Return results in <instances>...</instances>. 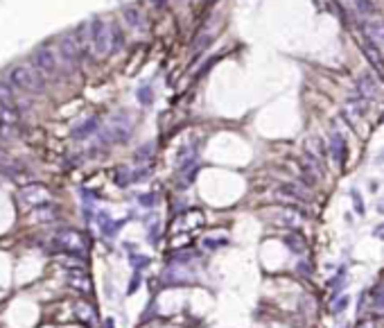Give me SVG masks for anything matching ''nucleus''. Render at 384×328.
<instances>
[{
    "label": "nucleus",
    "mask_w": 384,
    "mask_h": 328,
    "mask_svg": "<svg viewBox=\"0 0 384 328\" xmlns=\"http://www.w3.org/2000/svg\"><path fill=\"white\" fill-rule=\"evenodd\" d=\"M54 244H57V249L66 251V254H84L86 251V240L82 238V233L70 229L54 233Z\"/></svg>",
    "instance_id": "39448f33"
},
{
    "label": "nucleus",
    "mask_w": 384,
    "mask_h": 328,
    "mask_svg": "<svg viewBox=\"0 0 384 328\" xmlns=\"http://www.w3.org/2000/svg\"><path fill=\"white\" fill-rule=\"evenodd\" d=\"M371 315L378 319L384 317V281H380L371 290Z\"/></svg>",
    "instance_id": "dca6fc26"
},
{
    "label": "nucleus",
    "mask_w": 384,
    "mask_h": 328,
    "mask_svg": "<svg viewBox=\"0 0 384 328\" xmlns=\"http://www.w3.org/2000/svg\"><path fill=\"white\" fill-rule=\"evenodd\" d=\"M131 262H134V267H140V265H147V262H150V260H147V258H136V256H131Z\"/></svg>",
    "instance_id": "c756f323"
},
{
    "label": "nucleus",
    "mask_w": 384,
    "mask_h": 328,
    "mask_svg": "<svg viewBox=\"0 0 384 328\" xmlns=\"http://www.w3.org/2000/svg\"><path fill=\"white\" fill-rule=\"evenodd\" d=\"M34 217L39 220V222H52L54 217H57V208H54L52 204H41V206H36V210H34Z\"/></svg>",
    "instance_id": "412c9836"
},
{
    "label": "nucleus",
    "mask_w": 384,
    "mask_h": 328,
    "mask_svg": "<svg viewBox=\"0 0 384 328\" xmlns=\"http://www.w3.org/2000/svg\"><path fill=\"white\" fill-rule=\"evenodd\" d=\"M131 129H134L131 116L120 111V113H116V116L109 120V125L104 127L102 140H106V143H122V140H127V138L131 136Z\"/></svg>",
    "instance_id": "20e7f679"
},
{
    "label": "nucleus",
    "mask_w": 384,
    "mask_h": 328,
    "mask_svg": "<svg viewBox=\"0 0 384 328\" xmlns=\"http://www.w3.org/2000/svg\"><path fill=\"white\" fill-rule=\"evenodd\" d=\"M32 66L43 75V77H54V75L59 72V66H61L57 48L50 46V43L36 48L34 54H32Z\"/></svg>",
    "instance_id": "7ed1b4c3"
},
{
    "label": "nucleus",
    "mask_w": 384,
    "mask_h": 328,
    "mask_svg": "<svg viewBox=\"0 0 384 328\" xmlns=\"http://www.w3.org/2000/svg\"><path fill=\"white\" fill-rule=\"evenodd\" d=\"M145 156H147V158L151 156V145H145V147H140V152L136 154V161H143Z\"/></svg>",
    "instance_id": "bb28decb"
},
{
    "label": "nucleus",
    "mask_w": 384,
    "mask_h": 328,
    "mask_svg": "<svg viewBox=\"0 0 384 328\" xmlns=\"http://www.w3.org/2000/svg\"><path fill=\"white\" fill-rule=\"evenodd\" d=\"M373 236L378 238V240H384V222H382V224H378V226L373 229Z\"/></svg>",
    "instance_id": "cd10ccee"
},
{
    "label": "nucleus",
    "mask_w": 384,
    "mask_h": 328,
    "mask_svg": "<svg viewBox=\"0 0 384 328\" xmlns=\"http://www.w3.org/2000/svg\"><path fill=\"white\" fill-rule=\"evenodd\" d=\"M68 283L72 285V290H77V292H82V294L91 292V281H88V276H86L84 272H70Z\"/></svg>",
    "instance_id": "6ab92c4d"
},
{
    "label": "nucleus",
    "mask_w": 384,
    "mask_h": 328,
    "mask_svg": "<svg viewBox=\"0 0 384 328\" xmlns=\"http://www.w3.org/2000/svg\"><path fill=\"white\" fill-rule=\"evenodd\" d=\"M366 41H371L373 46H384V20H368L362 25Z\"/></svg>",
    "instance_id": "9b49d317"
},
{
    "label": "nucleus",
    "mask_w": 384,
    "mask_h": 328,
    "mask_svg": "<svg viewBox=\"0 0 384 328\" xmlns=\"http://www.w3.org/2000/svg\"><path fill=\"white\" fill-rule=\"evenodd\" d=\"M16 125H18V111H16V109H9V106H5V104H0V136L12 134Z\"/></svg>",
    "instance_id": "9d476101"
},
{
    "label": "nucleus",
    "mask_w": 384,
    "mask_h": 328,
    "mask_svg": "<svg viewBox=\"0 0 384 328\" xmlns=\"http://www.w3.org/2000/svg\"><path fill=\"white\" fill-rule=\"evenodd\" d=\"M0 104L18 111V91L9 82H5V79H0Z\"/></svg>",
    "instance_id": "2eb2a0df"
},
{
    "label": "nucleus",
    "mask_w": 384,
    "mask_h": 328,
    "mask_svg": "<svg viewBox=\"0 0 384 328\" xmlns=\"http://www.w3.org/2000/svg\"><path fill=\"white\" fill-rule=\"evenodd\" d=\"M344 281H346V269H339V276H334L330 283H328V288L332 290V294H337L344 290Z\"/></svg>",
    "instance_id": "5701e85b"
},
{
    "label": "nucleus",
    "mask_w": 384,
    "mask_h": 328,
    "mask_svg": "<svg viewBox=\"0 0 384 328\" xmlns=\"http://www.w3.org/2000/svg\"><path fill=\"white\" fill-rule=\"evenodd\" d=\"M380 210H382V213H384V204H382V206H380Z\"/></svg>",
    "instance_id": "473e14b6"
},
{
    "label": "nucleus",
    "mask_w": 384,
    "mask_h": 328,
    "mask_svg": "<svg viewBox=\"0 0 384 328\" xmlns=\"http://www.w3.org/2000/svg\"><path fill=\"white\" fill-rule=\"evenodd\" d=\"M366 109H368V102H366V100H362L359 95H355V98L346 100L344 113H346V118H348V120H359L366 113Z\"/></svg>",
    "instance_id": "4468645a"
},
{
    "label": "nucleus",
    "mask_w": 384,
    "mask_h": 328,
    "mask_svg": "<svg viewBox=\"0 0 384 328\" xmlns=\"http://www.w3.org/2000/svg\"><path fill=\"white\" fill-rule=\"evenodd\" d=\"M330 152H332L334 163H339V165L346 163V140H344V136H341L339 131H334L332 138H330Z\"/></svg>",
    "instance_id": "f3484780"
},
{
    "label": "nucleus",
    "mask_w": 384,
    "mask_h": 328,
    "mask_svg": "<svg viewBox=\"0 0 384 328\" xmlns=\"http://www.w3.org/2000/svg\"><path fill=\"white\" fill-rule=\"evenodd\" d=\"M88 43H91V50L98 57H106L109 52H116L122 48V32H120V25L113 23V20H104V18H95L88 23Z\"/></svg>",
    "instance_id": "f257e3e1"
},
{
    "label": "nucleus",
    "mask_w": 384,
    "mask_h": 328,
    "mask_svg": "<svg viewBox=\"0 0 384 328\" xmlns=\"http://www.w3.org/2000/svg\"><path fill=\"white\" fill-rule=\"evenodd\" d=\"M355 88H357V95L362 100H373V98H378V93H380V84H378V79H375V75L373 72H364V75H359L357 82H355Z\"/></svg>",
    "instance_id": "6e6552de"
},
{
    "label": "nucleus",
    "mask_w": 384,
    "mask_h": 328,
    "mask_svg": "<svg viewBox=\"0 0 384 328\" xmlns=\"http://www.w3.org/2000/svg\"><path fill=\"white\" fill-rule=\"evenodd\" d=\"M351 197H352V204H355V208H357V215H364V202H362V195H359L357 190H352Z\"/></svg>",
    "instance_id": "a878e982"
},
{
    "label": "nucleus",
    "mask_w": 384,
    "mask_h": 328,
    "mask_svg": "<svg viewBox=\"0 0 384 328\" xmlns=\"http://www.w3.org/2000/svg\"><path fill=\"white\" fill-rule=\"evenodd\" d=\"M18 197H20V199H23L25 204H30V206H41V204H48V202H50V190H48L46 186L32 184V186H25V188H20Z\"/></svg>",
    "instance_id": "0eeeda50"
},
{
    "label": "nucleus",
    "mask_w": 384,
    "mask_h": 328,
    "mask_svg": "<svg viewBox=\"0 0 384 328\" xmlns=\"http://www.w3.org/2000/svg\"><path fill=\"white\" fill-rule=\"evenodd\" d=\"M348 303H351V299H348V296H341L339 301H334V306H332V312H334V315H341V312L348 308Z\"/></svg>",
    "instance_id": "b1692460"
},
{
    "label": "nucleus",
    "mask_w": 384,
    "mask_h": 328,
    "mask_svg": "<svg viewBox=\"0 0 384 328\" xmlns=\"http://www.w3.org/2000/svg\"><path fill=\"white\" fill-rule=\"evenodd\" d=\"M283 242L292 249V254H305V240L301 238V233H287L285 238H283Z\"/></svg>",
    "instance_id": "aec40b11"
},
{
    "label": "nucleus",
    "mask_w": 384,
    "mask_h": 328,
    "mask_svg": "<svg viewBox=\"0 0 384 328\" xmlns=\"http://www.w3.org/2000/svg\"><path fill=\"white\" fill-rule=\"evenodd\" d=\"M303 220H305V213L299 208H283L278 213V217H276V222L283 224V226H289V229H296V226H301L303 224Z\"/></svg>",
    "instance_id": "f8f14e48"
},
{
    "label": "nucleus",
    "mask_w": 384,
    "mask_h": 328,
    "mask_svg": "<svg viewBox=\"0 0 384 328\" xmlns=\"http://www.w3.org/2000/svg\"><path fill=\"white\" fill-rule=\"evenodd\" d=\"M276 197L278 199H289V202H307L310 199L307 190L301 188L299 184H280L276 188Z\"/></svg>",
    "instance_id": "1a4fd4ad"
},
{
    "label": "nucleus",
    "mask_w": 384,
    "mask_h": 328,
    "mask_svg": "<svg viewBox=\"0 0 384 328\" xmlns=\"http://www.w3.org/2000/svg\"><path fill=\"white\" fill-rule=\"evenodd\" d=\"M98 129V120L95 118H88L86 122H82V125L75 129V138H84V136H88L91 131H95Z\"/></svg>",
    "instance_id": "4be33fe9"
},
{
    "label": "nucleus",
    "mask_w": 384,
    "mask_h": 328,
    "mask_svg": "<svg viewBox=\"0 0 384 328\" xmlns=\"http://www.w3.org/2000/svg\"><path fill=\"white\" fill-rule=\"evenodd\" d=\"M138 98H140V102H151V91H150V88H143Z\"/></svg>",
    "instance_id": "c85d7f7f"
},
{
    "label": "nucleus",
    "mask_w": 384,
    "mask_h": 328,
    "mask_svg": "<svg viewBox=\"0 0 384 328\" xmlns=\"http://www.w3.org/2000/svg\"><path fill=\"white\" fill-rule=\"evenodd\" d=\"M357 328H375V324H373V322H359Z\"/></svg>",
    "instance_id": "2f4dec72"
},
{
    "label": "nucleus",
    "mask_w": 384,
    "mask_h": 328,
    "mask_svg": "<svg viewBox=\"0 0 384 328\" xmlns=\"http://www.w3.org/2000/svg\"><path fill=\"white\" fill-rule=\"evenodd\" d=\"M362 52H364V57L368 59V64L375 68V72H378V75H384V61H382V54H380L378 46H373L371 41H362Z\"/></svg>",
    "instance_id": "ddd939ff"
},
{
    "label": "nucleus",
    "mask_w": 384,
    "mask_h": 328,
    "mask_svg": "<svg viewBox=\"0 0 384 328\" xmlns=\"http://www.w3.org/2000/svg\"><path fill=\"white\" fill-rule=\"evenodd\" d=\"M355 7H357L362 14H371L375 7H373V0H355Z\"/></svg>",
    "instance_id": "393cba45"
},
{
    "label": "nucleus",
    "mask_w": 384,
    "mask_h": 328,
    "mask_svg": "<svg viewBox=\"0 0 384 328\" xmlns=\"http://www.w3.org/2000/svg\"><path fill=\"white\" fill-rule=\"evenodd\" d=\"M124 18H127V25H129L131 30H136V32H143L145 30V16L136 7H127V9H124Z\"/></svg>",
    "instance_id": "a211bd4d"
},
{
    "label": "nucleus",
    "mask_w": 384,
    "mask_h": 328,
    "mask_svg": "<svg viewBox=\"0 0 384 328\" xmlns=\"http://www.w3.org/2000/svg\"><path fill=\"white\" fill-rule=\"evenodd\" d=\"M57 52H59V59L64 61L66 66H77L79 59L84 57V50H82V46H79V41H77V36H75V32L66 34L64 39L59 41Z\"/></svg>",
    "instance_id": "423d86ee"
},
{
    "label": "nucleus",
    "mask_w": 384,
    "mask_h": 328,
    "mask_svg": "<svg viewBox=\"0 0 384 328\" xmlns=\"http://www.w3.org/2000/svg\"><path fill=\"white\" fill-rule=\"evenodd\" d=\"M7 82L23 93H41L46 88V77L41 75L32 64H16L7 72Z\"/></svg>",
    "instance_id": "f03ea898"
},
{
    "label": "nucleus",
    "mask_w": 384,
    "mask_h": 328,
    "mask_svg": "<svg viewBox=\"0 0 384 328\" xmlns=\"http://www.w3.org/2000/svg\"><path fill=\"white\" fill-rule=\"evenodd\" d=\"M299 272H303L305 276L312 274V269H310V265H307V262H301V265H299Z\"/></svg>",
    "instance_id": "7c9ffc66"
}]
</instances>
